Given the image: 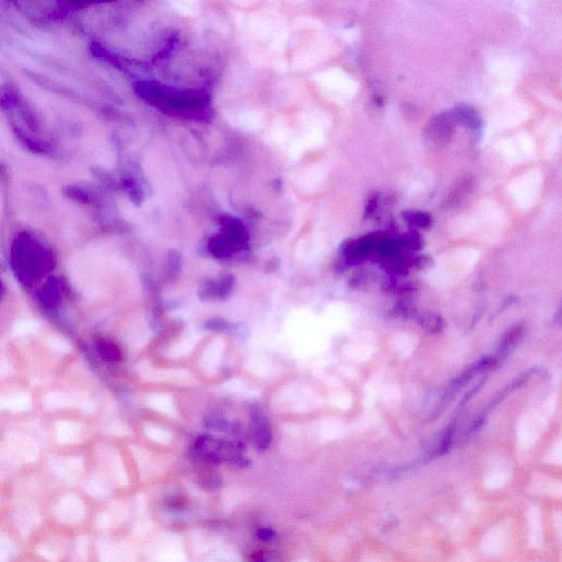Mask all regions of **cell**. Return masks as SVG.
I'll list each match as a JSON object with an SVG mask.
<instances>
[{"label": "cell", "instance_id": "obj_3", "mask_svg": "<svg viewBox=\"0 0 562 562\" xmlns=\"http://www.w3.org/2000/svg\"><path fill=\"white\" fill-rule=\"evenodd\" d=\"M452 118L455 119L456 123L461 127L471 130L474 133H479L482 129L481 116L476 111V108L470 105H458L450 110Z\"/></svg>", "mask_w": 562, "mask_h": 562}, {"label": "cell", "instance_id": "obj_8", "mask_svg": "<svg viewBox=\"0 0 562 562\" xmlns=\"http://www.w3.org/2000/svg\"><path fill=\"white\" fill-rule=\"evenodd\" d=\"M385 272L391 274L393 277H403L409 272V264L408 261H388L383 266Z\"/></svg>", "mask_w": 562, "mask_h": 562}, {"label": "cell", "instance_id": "obj_7", "mask_svg": "<svg viewBox=\"0 0 562 562\" xmlns=\"http://www.w3.org/2000/svg\"><path fill=\"white\" fill-rule=\"evenodd\" d=\"M417 322L430 333H437L443 328V320L435 313H422L417 315Z\"/></svg>", "mask_w": 562, "mask_h": 562}, {"label": "cell", "instance_id": "obj_4", "mask_svg": "<svg viewBox=\"0 0 562 562\" xmlns=\"http://www.w3.org/2000/svg\"><path fill=\"white\" fill-rule=\"evenodd\" d=\"M253 433L256 446L265 450L272 439V432L266 419L259 411L253 413Z\"/></svg>", "mask_w": 562, "mask_h": 562}, {"label": "cell", "instance_id": "obj_11", "mask_svg": "<svg viewBox=\"0 0 562 562\" xmlns=\"http://www.w3.org/2000/svg\"><path fill=\"white\" fill-rule=\"evenodd\" d=\"M100 352L107 361H118L120 358V352L112 345H103V348H100Z\"/></svg>", "mask_w": 562, "mask_h": 562}, {"label": "cell", "instance_id": "obj_1", "mask_svg": "<svg viewBox=\"0 0 562 562\" xmlns=\"http://www.w3.org/2000/svg\"><path fill=\"white\" fill-rule=\"evenodd\" d=\"M457 126L450 111L434 117L426 126L425 133H424L428 148L432 150H441L448 145L452 137L455 134Z\"/></svg>", "mask_w": 562, "mask_h": 562}, {"label": "cell", "instance_id": "obj_6", "mask_svg": "<svg viewBox=\"0 0 562 562\" xmlns=\"http://www.w3.org/2000/svg\"><path fill=\"white\" fill-rule=\"evenodd\" d=\"M474 187V178L465 177L463 181L458 183L450 196L447 198L448 205H456L459 203L460 200L465 199V197L470 194L471 189Z\"/></svg>", "mask_w": 562, "mask_h": 562}, {"label": "cell", "instance_id": "obj_10", "mask_svg": "<svg viewBox=\"0 0 562 562\" xmlns=\"http://www.w3.org/2000/svg\"><path fill=\"white\" fill-rule=\"evenodd\" d=\"M380 194L378 192H372L369 194L368 199L365 208V219L372 218L379 208Z\"/></svg>", "mask_w": 562, "mask_h": 562}, {"label": "cell", "instance_id": "obj_13", "mask_svg": "<svg viewBox=\"0 0 562 562\" xmlns=\"http://www.w3.org/2000/svg\"><path fill=\"white\" fill-rule=\"evenodd\" d=\"M259 537L261 541H272L274 538V534L272 530H261L259 532Z\"/></svg>", "mask_w": 562, "mask_h": 562}, {"label": "cell", "instance_id": "obj_9", "mask_svg": "<svg viewBox=\"0 0 562 562\" xmlns=\"http://www.w3.org/2000/svg\"><path fill=\"white\" fill-rule=\"evenodd\" d=\"M401 244L409 250H419L423 246V239L417 231H411L402 237Z\"/></svg>", "mask_w": 562, "mask_h": 562}, {"label": "cell", "instance_id": "obj_2", "mask_svg": "<svg viewBox=\"0 0 562 562\" xmlns=\"http://www.w3.org/2000/svg\"><path fill=\"white\" fill-rule=\"evenodd\" d=\"M196 450L201 457L213 463H220L228 460L240 458L241 448L229 441L203 436L197 439Z\"/></svg>", "mask_w": 562, "mask_h": 562}, {"label": "cell", "instance_id": "obj_12", "mask_svg": "<svg viewBox=\"0 0 562 562\" xmlns=\"http://www.w3.org/2000/svg\"><path fill=\"white\" fill-rule=\"evenodd\" d=\"M35 328H37V324L32 321H22L17 324L16 331L18 333H29V332L34 331Z\"/></svg>", "mask_w": 562, "mask_h": 562}, {"label": "cell", "instance_id": "obj_5", "mask_svg": "<svg viewBox=\"0 0 562 562\" xmlns=\"http://www.w3.org/2000/svg\"><path fill=\"white\" fill-rule=\"evenodd\" d=\"M402 218L413 228L426 229L432 224V217L428 213L419 210H406L402 212Z\"/></svg>", "mask_w": 562, "mask_h": 562}]
</instances>
